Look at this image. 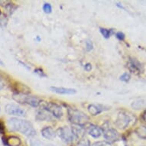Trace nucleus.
Returning a JSON list of instances; mask_svg holds the SVG:
<instances>
[{
    "instance_id": "obj_25",
    "label": "nucleus",
    "mask_w": 146,
    "mask_h": 146,
    "mask_svg": "<svg viewBox=\"0 0 146 146\" xmlns=\"http://www.w3.org/2000/svg\"><path fill=\"white\" fill-rule=\"evenodd\" d=\"M94 48V44L91 41H86V49L87 51H90Z\"/></svg>"
},
{
    "instance_id": "obj_17",
    "label": "nucleus",
    "mask_w": 146,
    "mask_h": 146,
    "mask_svg": "<svg viewBox=\"0 0 146 146\" xmlns=\"http://www.w3.org/2000/svg\"><path fill=\"white\" fill-rule=\"evenodd\" d=\"M47 111L44 110H39L37 113V119L39 120H42V121H44V120H51V117L49 114L46 113Z\"/></svg>"
},
{
    "instance_id": "obj_15",
    "label": "nucleus",
    "mask_w": 146,
    "mask_h": 146,
    "mask_svg": "<svg viewBox=\"0 0 146 146\" xmlns=\"http://www.w3.org/2000/svg\"><path fill=\"white\" fill-rule=\"evenodd\" d=\"M5 144L8 146H19L21 140L19 137L9 136L5 139Z\"/></svg>"
},
{
    "instance_id": "obj_5",
    "label": "nucleus",
    "mask_w": 146,
    "mask_h": 146,
    "mask_svg": "<svg viewBox=\"0 0 146 146\" xmlns=\"http://www.w3.org/2000/svg\"><path fill=\"white\" fill-rule=\"evenodd\" d=\"M40 105H41L42 110L51 113L56 118H60L63 115L62 108L56 103L41 102Z\"/></svg>"
},
{
    "instance_id": "obj_18",
    "label": "nucleus",
    "mask_w": 146,
    "mask_h": 146,
    "mask_svg": "<svg viewBox=\"0 0 146 146\" xmlns=\"http://www.w3.org/2000/svg\"><path fill=\"white\" fill-rule=\"evenodd\" d=\"M136 133L140 138L146 139V126H141L136 129Z\"/></svg>"
},
{
    "instance_id": "obj_14",
    "label": "nucleus",
    "mask_w": 146,
    "mask_h": 146,
    "mask_svg": "<svg viewBox=\"0 0 146 146\" xmlns=\"http://www.w3.org/2000/svg\"><path fill=\"white\" fill-rule=\"evenodd\" d=\"M88 111L89 113H90L91 115H96L99 113H100L101 112L103 111V106L99 104H91L88 106Z\"/></svg>"
},
{
    "instance_id": "obj_31",
    "label": "nucleus",
    "mask_w": 146,
    "mask_h": 146,
    "mask_svg": "<svg viewBox=\"0 0 146 146\" xmlns=\"http://www.w3.org/2000/svg\"><path fill=\"white\" fill-rule=\"evenodd\" d=\"M3 86H4V84H3V82L0 80V90H1V89H3Z\"/></svg>"
},
{
    "instance_id": "obj_19",
    "label": "nucleus",
    "mask_w": 146,
    "mask_h": 146,
    "mask_svg": "<svg viewBox=\"0 0 146 146\" xmlns=\"http://www.w3.org/2000/svg\"><path fill=\"white\" fill-rule=\"evenodd\" d=\"M145 104V101H144L143 100H139L133 102V103H132V107L135 108V110H139L140 108L143 107Z\"/></svg>"
},
{
    "instance_id": "obj_13",
    "label": "nucleus",
    "mask_w": 146,
    "mask_h": 146,
    "mask_svg": "<svg viewBox=\"0 0 146 146\" xmlns=\"http://www.w3.org/2000/svg\"><path fill=\"white\" fill-rule=\"evenodd\" d=\"M71 130L74 137H76L77 139H81L83 138H84V136L86 130H85L84 128H83V126H80V125H74V126H72Z\"/></svg>"
},
{
    "instance_id": "obj_22",
    "label": "nucleus",
    "mask_w": 146,
    "mask_h": 146,
    "mask_svg": "<svg viewBox=\"0 0 146 146\" xmlns=\"http://www.w3.org/2000/svg\"><path fill=\"white\" fill-rule=\"evenodd\" d=\"M43 10L45 13H48H48H50L51 11H52V7H51V5L49 3H45L43 5Z\"/></svg>"
},
{
    "instance_id": "obj_16",
    "label": "nucleus",
    "mask_w": 146,
    "mask_h": 146,
    "mask_svg": "<svg viewBox=\"0 0 146 146\" xmlns=\"http://www.w3.org/2000/svg\"><path fill=\"white\" fill-rule=\"evenodd\" d=\"M29 145L31 146H55L51 144L47 143L45 141H41L39 139H31L29 140Z\"/></svg>"
},
{
    "instance_id": "obj_2",
    "label": "nucleus",
    "mask_w": 146,
    "mask_h": 146,
    "mask_svg": "<svg viewBox=\"0 0 146 146\" xmlns=\"http://www.w3.org/2000/svg\"><path fill=\"white\" fill-rule=\"evenodd\" d=\"M67 113H68V119H69L70 122H72L73 124L84 126L85 125L88 123V116L85 113L78 110L77 109L69 108Z\"/></svg>"
},
{
    "instance_id": "obj_23",
    "label": "nucleus",
    "mask_w": 146,
    "mask_h": 146,
    "mask_svg": "<svg viewBox=\"0 0 146 146\" xmlns=\"http://www.w3.org/2000/svg\"><path fill=\"white\" fill-rule=\"evenodd\" d=\"M130 78H131V76H130V74L129 73H124V74L120 77V80H121L122 81L124 82L129 81Z\"/></svg>"
},
{
    "instance_id": "obj_6",
    "label": "nucleus",
    "mask_w": 146,
    "mask_h": 146,
    "mask_svg": "<svg viewBox=\"0 0 146 146\" xmlns=\"http://www.w3.org/2000/svg\"><path fill=\"white\" fill-rule=\"evenodd\" d=\"M57 134L60 139H62V141L65 142H71L74 139V135L72 132L71 129H70L69 127L67 126H63L60 127L57 131Z\"/></svg>"
},
{
    "instance_id": "obj_20",
    "label": "nucleus",
    "mask_w": 146,
    "mask_h": 146,
    "mask_svg": "<svg viewBox=\"0 0 146 146\" xmlns=\"http://www.w3.org/2000/svg\"><path fill=\"white\" fill-rule=\"evenodd\" d=\"M76 146H90V142L86 138H83L80 139V141L77 142Z\"/></svg>"
},
{
    "instance_id": "obj_9",
    "label": "nucleus",
    "mask_w": 146,
    "mask_h": 146,
    "mask_svg": "<svg viewBox=\"0 0 146 146\" xmlns=\"http://www.w3.org/2000/svg\"><path fill=\"white\" fill-rule=\"evenodd\" d=\"M128 67L132 73H135L136 74H140L143 71L141 64L135 58H129V60L128 61Z\"/></svg>"
},
{
    "instance_id": "obj_28",
    "label": "nucleus",
    "mask_w": 146,
    "mask_h": 146,
    "mask_svg": "<svg viewBox=\"0 0 146 146\" xmlns=\"http://www.w3.org/2000/svg\"><path fill=\"white\" fill-rule=\"evenodd\" d=\"M84 68H85V70H86V71H90V70L92 69V66H91L90 64H86L85 65Z\"/></svg>"
},
{
    "instance_id": "obj_12",
    "label": "nucleus",
    "mask_w": 146,
    "mask_h": 146,
    "mask_svg": "<svg viewBox=\"0 0 146 146\" xmlns=\"http://www.w3.org/2000/svg\"><path fill=\"white\" fill-rule=\"evenodd\" d=\"M50 90L59 94H74L77 92L75 89L65 88V87H57V86H51Z\"/></svg>"
},
{
    "instance_id": "obj_7",
    "label": "nucleus",
    "mask_w": 146,
    "mask_h": 146,
    "mask_svg": "<svg viewBox=\"0 0 146 146\" xmlns=\"http://www.w3.org/2000/svg\"><path fill=\"white\" fill-rule=\"evenodd\" d=\"M5 110L9 115H16V116H20V117H23L26 115V112L23 109L18 106L17 105H15V104L6 105L5 107Z\"/></svg>"
},
{
    "instance_id": "obj_24",
    "label": "nucleus",
    "mask_w": 146,
    "mask_h": 146,
    "mask_svg": "<svg viewBox=\"0 0 146 146\" xmlns=\"http://www.w3.org/2000/svg\"><path fill=\"white\" fill-rule=\"evenodd\" d=\"M92 146H111L110 144L109 143L108 141H97L93 144Z\"/></svg>"
},
{
    "instance_id": "obj_10",
    "label": "nucleus",
    "mask_w": 146,
    "mask_h": 146,
    "mask_svg": "<svg viewBox=\"0 0 146 146\" xmlns=\"http://www.w3.org/2000/svg\"><path fill=\"white\" fill-rule=\"evenodd\" d=\"M84 129L90 135L94 138H99L102 134V130L96 125L90 123H87L84 125Z\"/></svg>"
},
{
    "instance_id": "obj_8",
    "label": "nucleus",
    "mask_w": 146,
    "mask_h": 146,
    "mask_svg": "<svg viewBox=\"0 0 146 146\" xmlns=\"http://www.w3.org/2000/svg\"><path fill=\"white\" fill-rule=\"evenodd\" d=\"M103 136L105 138L109 143L110 142H113V141H116L119 139V134H118L117 131L111 127H103Z\"/></svg>"
},
{
    "instance_id": "obj_3",
    "label": "nucleus",
    "mask_w": 146,
    "mask_h": 146,
    "mask_svg": "<svg viewBox=\"0 0 146 146\" xmlns=\"http://www.w3.org/2000/svg\"><path fill=\"white\" fill-rule=\"evenodd\" d=\"M135 117L129 112L120 111L118 114L117 119L115 121L116 126L120 129H125L130 125H132L135 122Z\"/></svg>"
},
{
    "instance_id": "obj_11",
    "label": "nucleus",
    "mask_w": 146,
    "mask_h": 146,
    "mask_svg": "<svg viewBox=\"0 0 146 146\" xmlns=\"http://www.w3.org/2000/svg\"><path fill=\"white\" fill-rule=\"evenodd\" d=\"M41 135L44 138L52 140L55 138L56 132H54V130L51 127L46 126L41 130Z\"/></svg>"
},
{
    "instance_id": "obj_30",
    "label": "nucleus",
    "mask_w": 146,
    "mask_h": 146,
    "mask_svg": "<svg viewBox=\"0 0 146 146\" xmlns=\"http://www.w3.org/2000/svg\"><path fill=\"white\" fill-rule=\"evenodd\" d=\"M142 119L145 122H146V110L145 111V113H143V115H142Z\"/></svg>"
},
{
    "instance_id": "obj_1",
    "label": "nucleus",
    "mask_w": 146,
    "mask_h": 146,
    "mask_svg": "<svg viewBox=\"0 0 146 146\" xmlns=\"http://www.w3.org/2000/svg\"><path fill=\"white\" fill-rule=\"evenodd\" d=\"M8 126L10 130L19 132L28 137H33L36 135V131L32 124L27 120L12 118L8 121Z\"/></svg>"
},
{
    "instance_id": "obj_32",
    "label": "nucleus",
    "mask_w": 146,
    "mask_h": 146,
    "mask_svg": "<svg viewBox=\"0 0 146 146\" xmlns=\"http://www.w3.org/2000/svg\"><path fill=\"white\" fill-rule=\"evenodd\" d=\"M0 65H2V66H4V63L3 62V60H1V58H0Z\"/></svg>"
},
{
    "instance_id": "obj_4",
    "label": "nucleus",
    "mask_w": 146,
    "mask_h": 146,
    "mask_svg": "<svg viewBox=\"0 0 146 146\" xmlns=\"http://www.w3.org/2000/svg\"><path fill=\"white\" fill-rule=\"evenodd\" d=\"M15 100L22 104H28L33 107H37L41 104V100L38 97L34 96H27L25 94H15L13 96Z\"/></svg>"
},
{
    "instance_id": "obj_21",
    "label": "nucleus",
    "mask_w": 146,
    "mask_h": 146,
    "mask_svg": "<svg viewBox=\"0 0 146 146\" xmlns=\"http://www.w3.org/2000/svg\"><path fill=\"white\" fill-rule=\"evenodd\" d=\"M100 32L103 35V36L106 38H109L110 37L111 34H112V31L111 30H108L106 29H100Z\"/></svg>"
},
{
    "instance_id": "obj_26",
    "label": "nucleus",
    "mask_w": 146,
    "mask_h": 146,
    "mask_svg": "<svg viewBox=\"0 0 146 146\" xmlns=\"http://www.w3.org/2000/svg\"><path fill=\"white\" fill-rule=\"evenodd\" d=\"M115 36H116V38H117L119 40H120V41H123L125 39L124 33H122L121 31H119V32H117V33L115 34Z\"/></svg>"
},
{
    "instance_id": "obj_29",
    "label": "nucleus",
    "mask_w": 146,
    "mask_h": 146,
    "mask_svg": "<svg viewBox=\"0 0 146 146\" xmlns=\"http://www.w3.org/2000/svg\"><path fill=\"white\" fill-rule=\"evenodd\" d=\"M4 130H5V127H4V125L2 122H0V133H3L4 132Z\"/></svg>"
},
{
    "instance_id": "obj_27",
    "label": "nucleus",
    "mask_w": 146,
    "mask_h": 146,
    "mask_svg": "<svg viewBox=\"0 0 146 146\" xmlns=\"http://www.w3.org/2000/svg\"><path fill=\"white\" fill-rule=\"evenodd\" d=\"M35 73L36 74H38V76H40V77H45L46 76L45 74H44L43 70H41V69H36L35 70Z\"/></svg>"
},
{
    "instance_id": "obj_33",
    "label": "nucleus",
    "mask_w": 146,
    "mask_h": 146,
    "mask_svg": "<svg viewBox=\"0 0 146 146\" xmlns=\"http://www.w3.org/2000/svg\"><path fill=\"white\" fill-rule=\"evenodd\" d=\"M0 14H1V12H0Z\"/></svg>"
}]
</instances>
